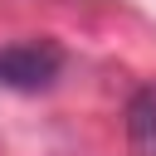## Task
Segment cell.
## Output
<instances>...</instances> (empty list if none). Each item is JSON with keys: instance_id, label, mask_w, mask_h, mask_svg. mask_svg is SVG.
Returning a JSON list of instances; mask_svg holds the SVG:
<instances>
[{"instance_id": "1", "label": "cell", "mask_w": 156, "mask_h": 156, "mask_svg": "<svg viewBox=\"0 0 156 156\" xmlns=\"http://www.w3.org/2000/svg\"><path fill=\"white\" fill-rule=\"evenodd\" d=\"M63 73V49L54 39H20L0 49V88L15 93H44Z\"/></svg>"}, {"instance_id": "2", "label": "cell", "mask_w": 156, "mask_h": 156, "mask_svg": "<svg viewBox=\"0 0 156 156\" xmlns=\"http://www.w3.org/2000/svg\"><path fill=\"white\" fill-rule=\"evenodd\" d=\"M127 136L141 156H156V88H136L127 102Z\"/></svg>"}]
</instances>
